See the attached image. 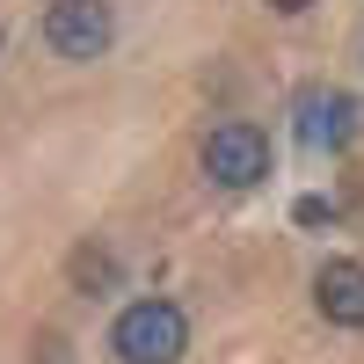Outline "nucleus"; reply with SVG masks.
I'll return each mask as SVG.
<instances>
[{"label": "nucleus", "instance_id": "nucleus-5", "mask_svg": "<svg viewBox=\"0 0 364 364\" xmlns=\"http://www.w3.org/2000/svg\"><path fill=\"white\" fill-rule=\"evenodd\" d=\"M306 117H314V124H306L314 146H350V132H357V102L350 95H314Z\"/></svg>", "mask_w": 364, "mask_h": 364}, {"label": "nucleus", "instance_id": "nucleus-3", "mask_svg": "<svg viewBox=\"0 0 364 364\" xmlns=\"http://www.w3.org/2000/svg\"><path fill=\"white\" fill-rule=\"evenodd\" d=\"M109 37H117L109 0H51V8H44V44L58 58H102Z\"/></svg>", "mask_w": 364, "mask_h": 364}, {"label": "nucleus", "instance_id": "nucleus-4", "mask_svg": "<svg viewBox=\"0 0 364 364\" xmlns=\"http://www.w3.org/2000/svg\"><path fill=\"white\" fill-rule=\"evenodd\" d=\"M314 299H321V314L336 321V328H364V262H350V255L321 262Z\"/></svg>", "mask_w": 364, "mask_h": 364}, {"label": "nucleus", "instance_id": "nucleus-2", "mask_svg": "<svg viewBox=\"0 0 364 364\" xmlns=\"http://www.w3.org/2000/svg\"><path fill=\"white\" fill-rule=\"evenodd\" d=\"M204 175L219 182V190H255L269 175V139L262 124H211L204 139Z\"/></svg>", "mask_w": 364, "mask_h": 364}, {"label": "nucleus", "instance_id": "nucleus-1", "mask_svg": "<svg viewBox=\"0 0 364 364\" xmlns=\"http://www.w3.org/2000/svg\"><path fill=\"white\" fill-rule=\"evenodd\" d=\"M182 343H190V321H182V306H168V299H132V306L117 314V328H109V350L124 364H175Z\"/></svg>", "mask_w": 364, "mask_h": 364}, {"label": "nucleus", "instance_id": "nucleus-6", "mask_svg": "<svg viewBox=\"0 0 364 364\" xmlns=\"http://www.w3.org/2000/svg\"><path fill=\"white\" fill-rule=\"evenodd\" d=\"M269 8H277V15H299V8H314V0H269Z\"/></svg>", "mask_w": 364, "mask_h": 364}]
</instances>
